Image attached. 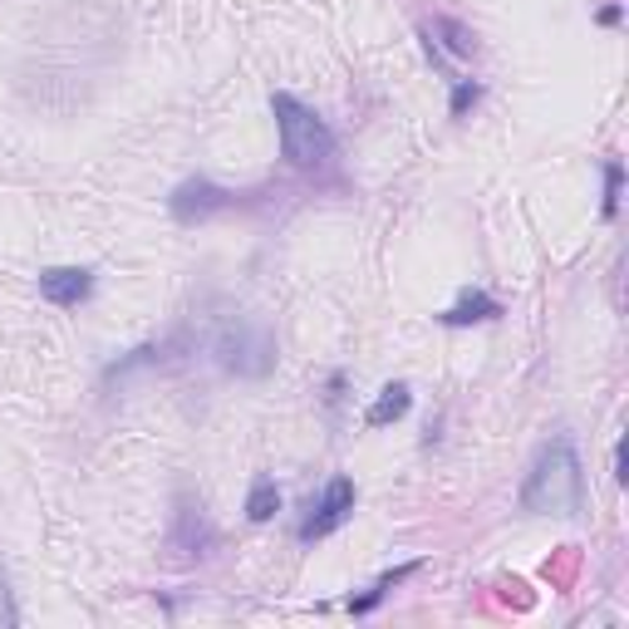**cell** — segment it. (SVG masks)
I'll use <instances>...</instances> for the list:
<instances>
[{
  "mask_svg": "<svg viewBox=\"0 0 629 629\" xmlns=\"http://www.w3.org/2000/svg\"><path fill=\"white\" fill-rule=\"evenodd\" d=\"M585 501V472L575 457L571 438H555L537 453V463L527 472V487H521V511H537V517H575Z\"/></svg>",
  "mask_w": 629,
  "mask_h": 629,
  "instance_id": "1",
  "label": "cell"
},
{
  "mask_svg": "<svg viewBox=\"0 0 629 629\" xmlns=\"http://www.w3.org/2000/svg\"><path fill=\"white\" fill-rule=\"evenodd\" d=\"M212 354L227 374L261 379V374H271V364H276V340H271V330L256 314H227L212 334Z\"/></svg>",
  "mask_w": 629,
  "mask_h": 629,
  "instance_id": "2",
  "label": "cell"
},
{
  "mask_svg": "<svg viewBox=\"0 0 629 629\" xmlns=\"http://www.w3.org/2000/svg\"><path fill=\"white\" fill-rule=\"evenodd\" d=\"M271 113H276L280 129V153L290 157L296 167H320L324 157L334 153V133L310 103H300L296 93H276L271 99Z\"/></svg>",
  "mask_w": 629,
  "mask_h": 629,
  "instance_id": "3",
  "label": "cell"
},
{
  "mask_svg": "<svg viewBox=\"0 0 629 629\" xmlns=\"http://www.w3.org/2000/svg\"><path fill=\"white\" fill-rule=\"evenodd\" d=\"M354 511V482L350 477H330V487L320 492V501L310 507V521L300 527V541H320L334 527H344V517Z\"/></svg>",
  "mask_w": 629,
  "mask_h": 629,
  "instance_id": "4",
  "label": "cell"
},
{
  "mask_svg": "<svg viewBox=\"0 0 629 629\" xmlns=\"http://www.w3.org/2000/svg\"><path fill=\"white\" fill-rule=\"evenodd\" d=\"M227 207V192L217 183H207V177H192V183H183L173 192V217L177 222H202V217L222 212Z\"/></svg>",
  "mask_w": 629,
  "mask_h": 629,
  "instance_id": "5",
  "label": "cell"
},
{
  "mask_svg": "<svg viewBox=\"0 0 629 629\" xmlns=\"http://www.w3.org/2000/svg\"><path fill=\"white\" fill-rule=\"evenodd\" d=\"M89 290H93V276L84 266L40 271V296H45L49 306H79V300H89Z\"/></svg>",
  "mask_w": 629,
  "mask_h": 629,
  "instance_id": "6",
  "label": "cell"
},
{
  "mask_svg": "<svg viewBox=\"0 0 629 629\" xmlns=\"http://www.w3.org/2000/svg\"><path fill=\"white\" fill-rule=\"evenodd\" d=\"M177 551H187V555H202L207 547H212V527H207V517H202V507H183L177 511Z\"/></svg>",
  "mask_w": 629,
  "mask_h": 629,
  "instance_id": "7",
  "label": "cell"
},
{
  "mask_svg": "<svg viewBox=\"0 0 629 629\" xmlns=\"http://www.w3.org/2000/svg\"><path fill=\"white\" fill-rule=\"evenodd\" d=\"M408 404H413V394H408V384H389L379 398H374V408L364 413V423L369 428H389V423H398V418L408 413Z\"/></svg>",
  "mask_w": 629,
  "mask_h": 629,
  "instance_id": "8",
  "label": "cell"
},
{
  "mask_svg": "<svg viewBox=\"0 0 629 629\" xmlns=\"http://www.w3.org/2000/svg\"><path fill=\"white\" fill-rule=\"evenodd\" d=\"M497 314H501L497 300H492V296H482V290H467V296L457 300L453 310H443V314H438V320H443V324H482V320H497Z\"/></svg>",
  "mask_w": 629,
  "mask_h": 629,
  "instance_id": "9",
  "label": "cell"
},
{
  "mask_svg": "<svg viewBox=\"0 0 629 629\" xmlns=\"http://www.w3.org/2000/svg\"><path fill=\"white\" fill-rule=\"evenodd\" d=\"M280 511V487H276V477H256L251 482V492H246V517L251 521H271Z\"/></svg>",
  "mask_w": 629,
  "mask_h": 629,
  "instance_id": "10",
  "label": "cell"
},
{
  "mask_svg": "<svg viewBox=\"0 0 629 629\" xmlns=\"http://www.w3.org/2000/svg\"><path fill=\"white\" fill-rule=\"evenodd\" d=\"M428 35H443V45H448V55H472L477 49V40H472V30L467 25H457V20H433L428 25Z\"/></svg>",
  "mask_w": 629,
  "mask_h": 629,
  "instance_id": "11",
  "label": "cell"
},
{
  "mask_svg": "<svg viewBox=\"0 0 629 629\" xmlns=\"http://www.w3.org/2000/svg\"><path fill=\"white\" fill-rule=\"evenodd\" d=\"M620 163H605V217L620 212Z\"/></svg>",
  "mask_w": 629,
  "mask_h": 629,
  "instance_id": "12",
  "label": "cell"
},
{
  "mask_svg": "<svg viewBox=\"0 0 629 629\" xmlns=\"http://www.w3.org/2000/svg\"><path fill=\"white\" fill-rule=\"evenodd\" d=\"M482 99V84H472V79H457V89H453V119H463V113L472 109V103Z\"/></svg>",
  "mask_w": 629,
  "mask_h": 629,
  "instance_id": "13",
  "label": "cell"
},
{
  "mask_svg": "<svg viewBox=\"0 0 629 629\" xmlns=\"http://www.w3.org/2000/svg\"><path fill=\"white\" fill-rule=\"evenodd\" d=\"M0 620L5 625H15L20 615H15V605H10V591H5V581H0Z\"/></svg>",
  "mask_w": 629,
  "mask_h": 629,
  "instance_id": "14",
  "label": "cell"
}]
</instances>
